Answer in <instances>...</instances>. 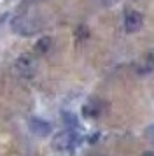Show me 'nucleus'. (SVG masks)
<instances>
[{"instance_id":"39448f33","label":"nucleus","mask_w":154,"mask_h":156,"mask_svg":"<svg viewBox=\"0 0 154 156\" xmlns=\"http://www.w3.org/2000/svg\"><path fill=\"white\" fill-rule=\"evenodd\" d=\"M63 123L68 130H77L79 128V121H77V116L74 112H63Z\"/></svg>"},{"instance_id":"20e7f679","label":"nucleus","mask_w":154,"mask_h":156,"mask_svg":"<svg viewBox=\"0 0 154 156\" xmlns=\"http://www.w3.org/2000/svg\"><path fill=\"white\" fill-rule=\"evenodd\" d=\"M14 30L18 32V34H26V35H32L37 32V25L32 23L28 18H19V20H16L14 21Z\"/></svg>"},{"instance_id":"f03ea898","label":"nucleus","mask_w":154,"mask_h":156,"mask_svg":"<svg viewBox=\"0 0 154 156\" xmlns=\"http://www.w3.org/2000/svg\"><path fill=\"white\" fill-rule=\"evenodd\" d=\"M140 27H142V14H140L138 11L126 12V16H124V30L126 32L135 34V32L140 30Z\"/></svg>"},{"instance_id":"423d86ee","label":"nucleus","mask_w":154,"mask_h":156,"mask_svg":"<svg viewBox=\"0 0 154 156\" xmlns=\"http://www.w3.org/2000/svg\"><path fill=\"white\" fill-rule=\"evenodd\" d=\"M82 112L88 118H96L98 114H100V105H96V104H88V105L82 107Z\"/></svg>"},{"instance_id":"7ed1b4c3","label":"nucleus","mask_w":154,"mask_h":156,"mask_svg":"<svg viewBox=\"0 0 154 156\" xmlns=\"http://www.w3.org/2000/svg\"><path fill=\"white\" fill-rule=\"evenodd\" d=\"M30 130L35 135H39V137H47L53 128H51V125H49L47 121L40 119V118H32L30 119Z\"/></svg>"},{"instance_id":"6e6552de","label":"nucleus","mask_w":154,"mask_h":156,"mask_svg":"<svg viewBox=\"0 0 154 156\" xmlns=\"http://www.w3.org/2000/svg\"><path fill=\"white\" fill-rule=\"evenodd\" d=\"M145 137H147V140H151L154 144V123L145 128Z\"/></svg>"},{"instance_id":"f257e3e1","label":"nucleus","mask_w":154,"mask_h":156,"mask_svg":"<svg viewBox=\"0 0 154 156\" xmlns=\"http://www.w3.org/2000/svg\"><path fill=\"white\" fill-rule=\"evenodd\" d=\"M79 140V137H77V130H63V132H60V133L54 137V140H53V144H54L56 149H60V151H65V149H70L75 142Z\"/></svg>"},{"instance_id":"1a4fd4ad","label":"nucleus","mask_w":154,"mask_h":156,"mask_svg":"<svg viewBox=\"0 0 154 156\" xmlns=\"http://www.w3.org/2000/svg\"><path fill=\"white\" fill-rule=\"evenodd\" d=\"M142 156H154V151H145Z\"/></svg>"},{"instance_id":"0eeeda50","label":"nucleus","mask_w":154,"mask_h":156,"mask_svg":"<svg viewBox=\"0 0 154 156\" xmlns=\"http://www.w3.org/2000/svg\"><path fill=\"white\" fill-rule=\"evenodd\" d=\"M49 46H51V39H49V37H44V39H40V41L37 42V51L46 53V51L49 49Z\"/></svg>"}]
</instances>
